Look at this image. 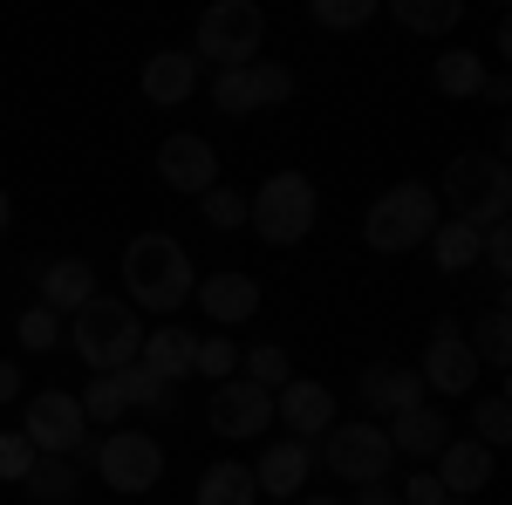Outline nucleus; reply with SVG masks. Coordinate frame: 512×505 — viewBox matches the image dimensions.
Segmentation results:
<instances>
[{"label":"nucleus","instance_id":"obj_8","mask_svg":"<svg viewBox=\"0 0 512 505\" xmlns=\"http://www.w3.org/2000/svg\"><path fill=\"white\" fill-rule=\"evenodd\" d=\"M89 465H96V478H103V492L144 499V492L164 478V444L144 437V430H110V437L89 451Z\"/></svg>","mask_w":512,"mask_h":505},{"label":"nucleus","instance_id":"obj_41","mask_svg":"<svg viewBox=\"0 0 512 505\" xmlns=\"http://www.w3.org/2000/svg\"><path fill=\"white\" fill-rule=\"evenodd\" d=\"M478 96H485V103H512V82L506 76H485V89H478Z\"/></svg>","mask_w":512,"mask_h":505},{"label":"nucleus","instance_id":"obj_27","mask_svg":"<svg viewBox=\"0 0 512 505\" xmlns=\"http://www.w3.org/2000/svg\"><path fill=\"white\" fill-rule=\"evenodd\" d=\"M110 376H117V389H123V403H130V410H158V417L178 410V389L158 383L144 362H123V369H110Z\"/></svg>","mask_w":512,"mask_h":505},{"label":"nucleus","instance_id":"obj_9","mask_svg":"<svg viewBox=\"0 0 512 505\" xmlns=\"http://www.w3.org/2000/svg\"><path fill=\"white\" fill-rule=\"evenodd\" d=\"M21 437L35 444V458H89V424H82V403L69 389H41L35 403H28V424Z\"/></svg>","mask_w":512,"mask_h":505},{"label":"nucleus","instance_id":"obj_28","mask_svg":"<svg viewBox=\"0 0 512 505\" xmlns=\"http://www.w3.org/2000/svg\"><path fill=\"white\" fill-rule=\"evenodd\" d=\"M465 349L478 355V369H485V362H492V369H506V362H512V314L506 308H485L472 321V335H465Z\"/></svg>","mask_w":512,"mask_h":505},{"label":"nucleus","instance_id":"obj_36","mask_svg":"<svg viewBox=\"0 0 512 505\" xmlns=\"http://www.w3.org/2000/svg\"><path fill=\"white\" fill-rule=\"evenodd\" d=\"M212 110L219 117H253V82H246V69H219L212 76Z\"/></svg>","mask_w":512,"mask_h":505},{"label":"nucleus","instance_id":"obj_12","mask_svg":"<svg viewBox=\"0 0 512 505\" xmlns=\"http://www.w3.org/2000/svg\"><path fill=\"white\" fill-rule=\"evenodd\" d=\"M158 178L171 192L185 198H205L219 185V151H212V137H198V130H178V137H164L158 144Z\"/></svg>","mask_w":512,"mask_h":505},{"label":"nucleus","instance_id":"obj_30","mask_svg":"<svg viewBox=\"0 0 512 505\" xmlns=\"http://www.w3.org/2000/svg\"><path fill=\"white\" fill-rule=\"evenodd\" d=\"M76 403H82V424H103V430H117L123 417H130V403H123L117 376H89V389H82Z\"/></svg>","mask_w":512,"mask_h":505},{"label":"nucleus","instance_id":"obj_33","mask_svg":"<svg viewBox=\"0 0 512 505\" xmlns=\"http://www.w3.org/2000/svg\"><path fill=\"white\" fill-rule=\"evenodd\" d=\"M308 21L349 35V28H369V21H376V0H308Z\"/></svg>","mask_w":512,"mask_h":505},{"label":"nucleus","instance_id":"obj_6","mask_svg":"<svg viewBox=\"0 0 512 505\" xmlns=\"http://www.w3.org/2000/svg\"><path fill=\"white\" fill-rule=\"evenodd\" d=\"M260 41H267V14L253 0H212L198 14V48L192 62H212V69H253L260 62Z\"/></svg>","mask_w":512,"mask_h":505},{"label":"nucleus","instance_id":"obj_15","mask_svg":"<svg viewBox=\"0 0 512 505\" xmlns=\"http://www.w3.org/2000/svg\"><path fill=\"white\" fill-rule=\"evenodd\" d=\"M308 471H315V444H301V437H274L260 458H253V485L267 492V499H301L308 492Z\"/></svg>","mask_w":512,"mask_h":505},{"label":"nucleus","instance_id":"obj_18","mask_svg":"<svg viewBox=\"0 0 512 505\" xmlns=\"http://www.w3.org/2000/svg\"><path fill=\"white\" fill-rule=\"evenodd\" d=\"M437 485H444V499H478L485 485H492V471H499V458L485 451V444H472V437H451L444 451H437Z\"/></svg>","mask_w":512,"mask_h":505},{"label":"nucleus","instance_id":"obj_13","mask_svg":"<svg viewBox=\"0 0 512 505\" xmlns=\"http://www.w3.org/2000/svg\"><path fill=\"white\" fill-rule=\"evenodd\" d=\"M355 403H362L369 424H390V417H403V410L424 403V376L403 369V362H369L362 383H355Z\"/></svg>","mask_w":512,"mask_h":505},{"label":"nucleus","instance_id":"obj_10","mask_svg":"<svg viewBox=\"0 0 512 505\" xmlns=\"http://www.w3.org/2000/svg\"><path fill=\"white\" fill-rule=\"evenodd\" d=\"M424 389H437V396H472L478 383V355L465 349V321L458 314H437L431 321V342H424Z\"/></svg>","mask_w":512,"mask_h":505},{"label":"nucleus","instance_id":"obj_19","mask_svg":"<svg viewBox=\"0 0 512 505\" xmlns=\"http://www.w3.org/2000/svg\"><path fill=\"white\" fill-rule=\"evenodd\" d=\"M192 96H198V62H192V48H158V55H144V103L178 110V103H192Z\"/></svg>","mask_w":512,"mask_h":505},{"label":"nucleus","instance_id":"obj_43","mask_svg":"<svg viewBox=\"0 0 512 505\" xmlns=\"http://www.w3.org/2000/svg\"><path fill=\"white\" fill-rule=\"evenodd\" d=\"M14 226V198H7V185H0V233Z\"/></svg>","mask_w":512,"mask_h":505},{"label":"nucleus","instance_id":"obj_21","mask_svg":"<svg viewBox=\"0 0 512 505\" xmlns=\"http://www.w3.org/2000/svg\"><path fill=\"white\" fill-rule=\"evenodd\" d=\"M192 349H198V335L192 328H144V349H137V362L158 376V383H185L192 376Z\"/></svg>","mask_w":512,"mask_h":505},{"label":"nucleus","instance_id":"obj_31","mask_svg":"<svg viewBox=\"0 0 512 505\" xmlns=\"http://www.w3.org/2000/svg\"><path fill=\"white\" fill-rule=\"evenodd\" d=\"M472 444H485V451H492V458H499V451H506L512 444V410H506V396H499V389H492V396H478L472 403Z\"/></svg>","mask_w":512,"mask_h":505},{"label":"nucleus","instance_id":"obj_35","mask_svg":"<svg viewBox=\"0 0 512 505\" xmlns=\"http://www.w3.org/2000/svg\"><path fill=\"white\" fill-rule=\"evenodd\" d=\"M14 342H21L28 355H48L55 342H62V314H48L41 301H35V308H21V321H14Z\"/></svg>","mask_w":512,"mask_h":505},{"label":"nucleus","instance_id":"obj_3","mask_svg":"<svg viewBox=\"0 0 512 505\" xmlns=\"http://www.w3.org/2000/svg\"><path fill=\"white\" fill-rule=\"evenodd\" d=\"M62 335L76 342V355L89 362V376H110V369H123V362H137V349H144L137 308H130V301H110V294H96L89 308H76L69 321H62Z\"/></svg>","mask_w":512,"mask_h":505},{"label":"nucleus","instance_id":"obj_23","mask_svg":"<svg viewBox=\"0 0 512 505\" xmlns=\"http://www.w3.org/2000/svg\"><path fill=\"white\" fill-rule=\"evenodd\" d=\"M260 499V485H253V465H239V458H219V465L198 471V505H253Z\"/></svg>","mask_w":512,"mask_h":505},{"label":"nucleus","instance_id":"obj_34","mask_svg":"<svg viewBox=\"0 0 512 505\" xmlns=\"http://www.w3.org/2000/svg\"><path fill=\"white\" fill-rule=\"evenodd\" d=\"M233 369H239L233 335H205L192 349V376H205V383H233Z\"/></svg>","mask_w":512,"mask_h":505},{"label":"nucleus","instance_id":"obj_5","mask_svg":"<svg viewBox=\"0 0 512 505\" xmlns=\"http://www.w3.org/2000/svg\"><path fill=\"white\" fill-rule=\"evenodd\" d=\"M315 212L321 198L308 185V171H274V178H260V192H246V226L267 246H301L315 233Z\"/></svg>","mask_w":512,"mask_h":505},{"label":"nucleus","instance_id":"obj_38","mask_svg":"<svg viewBox=\"0 0 512 505\" xmlns=\"http://www.w3.org/2000/svg\"><path fill=\"white\" fill-rule=\"evenodd\" d=\"M28 465H35V444H28L21 430H0V478H7V485H21Z\"/></svg>","mask_w":512,"mask_h":505},{"label":"nucleus","instance_id":"obj_29","mask_svg":"<svg viewBox=\"0 0 512 505\" xmlns=\"http://www.w3.org/2000/svg\"><path fill=\"white\" fill-rule=\"evenodd\" d=\"M239 376L274 396V389L294 376V362H287V349H274V342H253V349H239Z\"/></svg>","mask_w":512,"mask_h":505},{"label":"nucleus","instance_id":"obj_7","mask_svg":"<svg viewBox=\"0 0 512 505\" xmlns=\"http://www.w3.org/2000/svg\"><path fill=\"white\" fill-rule=\"evenodd\" d=\"M321 465L335 471L342 485H383L396 465L390 437H383V424H369V417H335V424L321 430Z\"/></svg>","mask_w":512,"mask_h":505},{"label":"nucleus","instance_id":"obj_24","mask_svg":"<svg viewBox=\"0 0 512 505\" xmlns=\"http://www.w3.org/2000/svg\"><path fill=\"white\" fill-rule=\"evenodd\" d=\"M76 478H82L76 458H35L28 478H21V492H28L35 505H69L76 499Z\"/></svg>","mask_w":512,"mask_h":505},{"label":"nucleus","instance_id":"obj_20","mask_svg":"<svg viewBox=\"0 0 512 505\" xmlns=\"http://www.w3.org/2000/svg\"><path fill=\"white\" fill-rule=\"evenodd\" d=\"M96 301V273H89V260H76V253H62V260H48L41 267V308L48 314H69L76 308H89Z\"/></svg>","mask_w":512,"mask_h":505},{"label":"nucleus","instance_id":"obj_44","mask_svg":"<svg viewBox=\"0 0 512 505\" xmlns=\"http://www.w3.org/2000/svg\"><path fill=\"white\" fill-rule=\"evenodd\" d=\"M294 505H349V499H294Z\"/></svg>","mask_w":512,"mask_h":505},{"label":"nucleus","instance_id":"obj_39","mask_svg":"<svg viewBox=\"0 0 512 505\" xmlns=\"http://www.w3.org/2000/svg\"><path fill=\"white\" fill-rule=\"evenodd\" d=\"M396 499L403 505H444V485H437V471H410V485Z\"/></svg>","mask_w":512,"mask_h":505},{"label":"nucleus","instance_id":"obj_32","mask_svg":"<svg viewBox=\"0 0 512 505\" xmlns=\"http://www.w3.org/2000/svg\"><path fill=\"white\" fill-rule=\"evenodd\" d=\"M246 82H253V110H280V103L294 96V69H287V62H267V55L246 69Z\"/></svg>","mask_w":512,"mask_h":505},{"label":"nucleus","instance_id":"obj_16","mask_svg":"<svg viewBox=\"0 0 512 505\" xmlns=\"http://www.w3.org/2000/svg\"><path fill=\"white\" fill-rule=\"evenodd\" d=\"M192 294H198V314H205L212 328H246V321L260 314V280L239 273V267L233 273H205Z\"/></svg>","mask_w":512,"mask_h":505},{"label":"nucleus","instance_id":"obj_11","mask_svg":"<svg viewBox=\"0 0 512 505\" xmlns=\"http://www.w3.org/2000/svg\"><path fill=\"white\" fill-rule=\"evenodd\" d=\"M205 424H212V437H226V444H239V437H267V430H274V396L253 389L246 376H239V383H219L212 403H205Z\"/></svg>","mask_w":512,"mask_h":505},{"label":"nucleus","instance_id":"obj_40","mask_svg":"<svg viewBox=\"0 0 512 505\" xmlns=\"http://www.w3.org/2000/svg\"><path fill=\"white\" fill-rule=\"evenodd\" d=\"M0 403H21V369L14 362H0Z\"/></svg>","mask_w":512,"mask_h":505},{"label":"nucleus","instance_id":"obj_2","mask_svg":"<svg viewBox=\"0 0 512 505\" xmlns=\"http://www.w3.org/2000/svg\"><path fill=\"white\" fill-rule=\"evenodd\" d=\"M437 198L451 205V219H458V226L492 233V226H506V212H512V171L499 164V157L465 151V157H451V164H444Z\"/></svg>","mask_w":512,"mask_h":505},{"label":"nucleus","instance_id":"obj_42","mask_svg":"<svg viewBox=\"0 0 512 505\" xmlns=\"http://www.w3.org/2000/svg\"><path fill=\"white\" fill-rule=\"evenodd\" d=\"M362 505H403L396 492H383V485H362Z\"/></svg>","mask_w":512,"mask_h":505},{"label":"nucleus","instance_id":"obj_1","mask_svg":"<svg viewBox=\"0 0 512 505\" xmlns=\"http://www.w3.org/2000/svg\"><path fill=\"white\" fill-rule=\"evenodd\" d=\"M198 273L192 260H185V246L171 233H137L130 246H123V301L144 314H178L185 301H192Z\"/></svg>","mask_w":512,"mask_h":505},{"label":"nucleus","instance_id":"obj_45","mask_svg":"<svg viewBox=\"0 0 512 505\" xmlns=\"http://www.w3.org/2000/svg\"><path fill=\"white\" fill-rule=\"evenodd\" d=\"M444 505H478V499H444Z\"/></svg>","mask_w":512,"mask_h":505},{"label":"nucleus","instance_id":"obj_4","mask_svg":"<svg viewBox=\"0 0 512 505\" xmlns=\"http://www.w3.org/2000/svg\"><path fill=\"white\" fill-rule=\"evenodd\" d=\"M437 192L431 185H417V178H403L390 192L376 198L369 212H362V246L369 253H410V246H424L437 233Z\"/></svg>","mask_w":512,"mask_h":505},{"label":"nucleus","instance_id":"obj_37","mask_svg":"<svg viewBox=\"0 0 512 505\" xmlns=\"http://www.w3.org/2000/svg\"><path fill=\"white\" fill-rule=\"evenodd\" d=\"M198 205H205V219H212L219 233H239V226H246V192H233V185H212Z\"/></svg>","mask_w":512,"mask_h":505},{"label":"nucleus","instance_id":"obj_25","mask_svg":"<svg viewBox=\"0 0 512 505\" xmlns=\"http://www.w3.org/2000/svg\"><path fill=\"white\" fill-rule=\"evenodd\" d=\"M478 239H485V233L458 226V219H437V233L424 239V246H431L437 273H472V267H478Z\"/></svg>","mask_w":512,"mask_h":505},{"label":"nucleus","instance_id":"obj_26","mask_svg":"<svg viewBox=\"0 0 512 505\" xmlns=\"http://www.w3.org/2000/svg\"><path fill=\"white\" fill-rule=\"evenodd\" d=\"M390 21L410 35H451L465 21V7L458 0H390Z\"/></svg>","mask_w":512,"mask_h":505},{"label":"nucleus","instance_id":"obj_17","mask_svg":"<svg viewBox=\"0 0 512 505\" xmlns=\"http://www.w3.org/2000/svg\"><path fill=\"white\" fill-rule=\"evenodd\" d=\"M274 417L287 424V437H321V430L335 424V389L328 383H308V376H287V383L274 389Z\"/></svg>","mask_w":512,"mask_h":505},{"label":"nucleus","instance_id":"obj_14","mask_svg":"<svg viewBox=\"0 0 512 505\" xmlns=\"http://www.w3.org/2000/svg\"><path fill=\"white\" fill-rule=\"evenodd\" d=\"M383 437H390L396 458H410V465L424 471V465H437V451H444V444H451L458 430H451V417H444L437 403H417V410L390 417V424H383Z\"/></svg>","mask_w":512,"mask_h":505},{"label":"nucleus","instance_id":"obj_22","mask_svg":"<svg viewBox=\"0 0 512 505\" xmlns=\"http://www.w3.org/2000/svg\"><path fill=\"white\" fill-rule=\"evenodd\" d=\"M485 55H472V48H444L431 62V82H437V96H451V103H472L478 89H485Z\"/></svg>","mask_w":512,"mask_h":505}]
</instances>
